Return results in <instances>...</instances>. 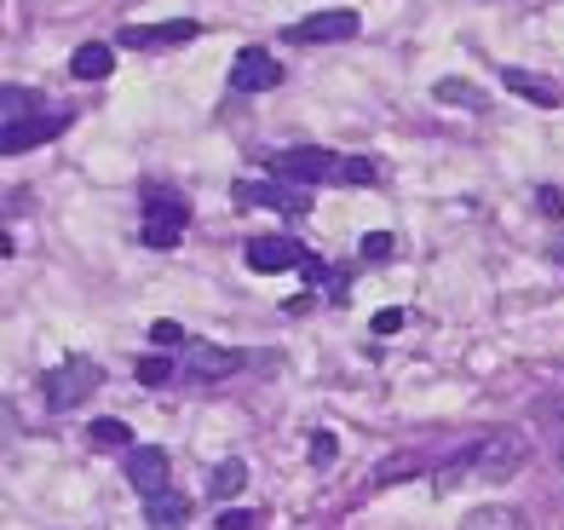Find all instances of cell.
<instances>
[{
  "label": "cell",
  "mask_w": 564,
  "mask_h": 530,
  "mask_svg": "<svg viewBox=\"0 0 564 530\" xmlns=\"http://www.w3.org/2000/svg\"><path fill=\"white\" fill-rule=\"evenodd\" d=\"M271 180L282 185H351V156H340V150H317V144H294V150H276V156H265Z\"/></svg>",
  "instance_id": "cell-1"
},
{
  "label": "cell",
  "mask_w": 564,
  "mask_h": 530,
  "mask_svg": "<svg viewBox=\"0 0 564 530\" xmlns=\"http://www.w3.org/2000/svg\"><path fill=\"white\" fill-rule=\"evenodd\" d=\"M191 231V208H185V196L167 191V185H150L144 191V225H139V237L144 248H178Z\"/></svg>",
  "instance_id": "cell-2"
},
{
  "label": "cell",
  "mask_w": 564,
  "mask_h": 530,
  "mask_svg": "<svg viewBox=\"0 0 564 530\" xmlns=\"http://www.w3.org/2000/svg\"><path fill=\"white\" fill-rule=\"evenodd\" d=\"M98 387H105V369H98L93 358H82V351H75V358H64V364L41 381V392H46V403H53V410H75V403H87Z\"/></svg>",
  "instance_id": "cell-3"
},
{
  "label": "cell",
  "mask_w": 564,
  "mask_h": 530,
  "mask_svg": "<svg viewBox=\"0 0 564 530\" xmlns=\"http://www.w3.org/2000/svg\"><path fill=\"white\" fill-rule=\"evenodd\" d=\"M230 202L237 208H271V214H312V196H305V185H282V180H237L230 185Z\"/></svg>",
  "instance_id": "cell-4"
},
{
  "label": "cell",
  "mask_w": 564,
  "mask_h": 530,
  "mask_svg": "<svg viewBox=\"0 0 564 530\" xmlns=\"http://www.w3.org/2000/svg\"><path fill=\"white\" fill-rule=\"evenodd\" d=\"M242 260L260 271V277H276V271H305V260H312V248H305L300 237H248Z\"/></svg>",
  "instance_id": "cell-5"
},
{
  "label": "cell",
  "mask_w": 564,
  "mask_h": 530,
  "mask_svg": "<svg viewBox=\"0 0 564 530\" xmlns=\"http://www.w3.org/2000/svg\"><path fill=\"white\" fill-rule=\"evenodd\" d=\"M530 462V439L524 433H484L478 439V473L484 478H512Z\"/></svg>",
  "instance_id": "cell-6"
},
{
  "label": "cell",
  "mask_w": 564,
  "mask_h": 530,
  "mask_svg": "<svg viewBox=\"0 0 564 530\" xmlns=\"http://www.w3.org/2000/svg\"><path fill=\"white\" fill-rule=\"evenodd\" d=\"M69 116L75 110H41V116H30V121H18V128H0V150H7V156H23V150H35V144H46L53 133H64L69 128Z\"/></svg>",
  "instance_id": "cell-7"
},
{
  "label": "cell",
  "mask_w": 564,
  "mask_h": 530,
  "mask_svg": "<svg viewBox=\"0 0 564 530\" xmlns=\"http://www.w3.org/2000/svg\"><path fill=\"white\" fill-rule=\"evenodd\" d=\"M121 467H127V485H133L139 496H156V490H167V473H173L167 450H156V444H133V450L121 456Z\"/></svg>",
  "instance_id": "cell-8"
},
{
  "label": "cell",
  "mask_w": 564,
  "mask_h": 530,
  "mask_svg": "<svg viewBox=\"0 0 564 530\" xmlns=\"http://www.w3.org/2000/svg\"><path fill=\"white\" fill-rule=\"evenodd\" d=\"M202 35L196 18H167V23H133V30H121V46H133V53H162V46H185Z\"/></svg>",
  "instance_id": "cell-9"
},
{
  "label": "cell",
  "mask_w": 564,
  "mask_h": 530,
  "mask_svg": "<svg viewBox=\"0 0 564 530\" xmlns=\"http://www.w3.org/2000/svg\"><path fill=\"white\" fill-rule=\"evenodd\" d=\"M242 369L237 346H214V340H191L185 346V381H225V375Z\"/></svg>",
  "instance_id": "cell-10"
},
{
  "label": "cell",
  "mask_w": 564,
  "mask_h": 530,
  "mask_svg": "<svg viewBox=\"0 0 564 530\" xmlns=\"http://www.w3.org/2000/svg\"><path fill=\"white\" fill-rule=\"evenodd\" d=\"M230 87L237 93H271V87H282V64L265 46H242L237 64H230Z\"/></svg>",
  "instance_id": "cell-11"
},
{
  "label": "cell",
  "mask_w": 564,
  "mask_h": 530,
  "mask_svg": "<svg viewBox=\"0 0 564 530\" xmlns=\"http://www.w3.org/2000/svg\"><path fill=\"white\" fill-rule=\"evenodd\" d=\"M351 35H357V12H312V18L289 23V41H300V46H317V41H351Z\"/></svg>",
  "instance_id": "cell-12"
},
{
  "label": "cell",
  "mask_w": 564,
  "mask_h": 530,
  "mask_svg": "<svg viewBox=\"0 0 564 530\" xmlns=\"http://www.w3.org/2000/svg\"><path fill=\"white\" fill-rule=\"evenodd\" d=\"M432 467H438V456H426V450H398V456L375 462L369 485L375 490H392V485H403V478H432Z\"/></svg>",
  "instance_id": "cell-13"
},
{
  "label": "cell",
  "mask_w": 564,
  "mask_h": 530,
  "mask_svg": "<svg viewBox=\"0 0 564 530\" xmlns=\"http://www.w3.org/2000/svg\"><path fill=\"white\" fill-rule=\"evenodd\" d=\"M501 87L507 93H519V98H530V105H542V110H558L564 105V87L558 82H547V75H535V69H501Z\"/></svg>",
  "instance_id": "cell-14"
},
{
  "label": "cell",
  "mask_w": 564,
  "mask_h": 530,
  "mask_svg": "<svg viewBox=\"0 0 564 530\" xmlns=\"http://www.w3.org/2000/svg\"><path fill=\"white\" fill-rule=\"evenodd\" d=\"M467 473H478V439H460L455 450H444L438 467H432V490H455Z\"/></svg>",
  "instance_id": "cell-15"
},
{
  "label": "cell",
  "mask_w": 564,
  "mask_h": 530,
  "mask_svg": "<svg viewBox=\"0 0 564 530\" xmlns=\"http://www.w3.org/2000/svg\"><path fill=\"white\" fill-rule=\"evenodd\" d=\"M144 519H150V530H178L191 519V496L185 490H156V496H144Z\"/></svg>",
  "instance_id": "cell-16"
},
{
  "label": "cell",
  "mask_w": 564,
  "mask_h": 530,
  "mask_svg": "<svg viewBox=\"0 0 564 530\" xmlns=\"http://www.w3.org/2000/svg\"><path fill=\"white\" fill-rule=\"evenodd\" d=\"M110 69H116V46H105V41H82L69 53V75H75V82H105Z\"/></svg>",
  "instance_id": "cell-17"
},
{
  "label": "cell",
  "mask_w": 564,
  "mask_h": 530,
  "mask_svg": "<svg viewBox=\"0 0 564 530\" xmlns=\"http://www.w3.org/2000/svg\"><path fill=\"white\" fill-rule=\"evenodd\" d=\"M460 530H530L524 508H507V501H490V508H473L460 519Z\"/></svg>",
  "instance_id": "cell-18"
},
{
  "label": "cell",
  "mask_w": 564,
  "mask_h": 530,
  "mask_svg": "<svg viewBox=\"0 0 564 530\" xmlns=\"http://www.w3.org/2000/svg\"><path fill=\"white\" fill-rule=\"evenodd\" d=\"M432 98H444V105H460V110H490V98H484V87L460 82V75H444V82L432 87Z\"/></svg>",
  "instance_id": "cell-19"
},
{
  "label": "cell",
  "mask_w": 564,
  "mask_h": 530,
  "mask_svg": "<svg viewBox=\"0 0 564 530\" xmlns=\"http://www.w3.org/2000/svg\"><path fill=\"white\" fill-rule=\"evenodd\" d=\"M242 485H248V462H242V456H225V462L208 473V496H219V501H230Z\"/></svg>",
  "instance_id": "cell-20"
},
{
  "label": "cell",
  "mask_w": 564,
  "mask_h": 530,
  "mask_svg": "<svg viewBox=\"0 0 564 530\" xmlns=\"http://www.w3.org/2000/svg\"><path fill=\"white\" fill-rule=\"evenodd\" d=\"M46 105L30 93V87H7L0 93V116H7V128H18V121H30V116H41Z\"/></svg>",
  "instance_id": "cell-21"
},
{
  "label": "cell",
  "mask_w": 564,
  "mask_h": 530,
  "mask_svg": "<svg viewBox=\"0 0 564 530\" xmlns=\"http://www.w3.org/2000/svg\"><path fill=\"white\" fill-rule=\"evenodd\" d=\"M305 277H312V289H323L328 300H335V306H346V271H335L328 260H305Z\"/></svg>",
  "instance_id": "cell-22"
},
{
  "label": "cell",
  "mask_w": 564,
  "mask_h": 530,
  "mask_svg": "<svg viewBox=\"0 0 564 530\" xmlns=\"http://www.w3.org/2000/svg\"><path fill=\"white\" fill-rule=\"evenodd\" d=\"M87 439H93V450H121L127 456V450H133V426L127 421H93Z\"/></svg>",
  "instance_id": "cell-23"
},
{
  "label": "cell",
  "mask_w": 564,
  "mask_h": 530,
  "mask_svg": "<svg viewBox=\"0 0 564 530\" xmlns=\"http://www.w3.org/2000/svg\"><path fill=\"white\" fill-rule=\"evenodd\" d=\"M133 375H139V387H162V381H173V364L150 351V358H139V364H133Z\"/></svg>",
  "instance_id": "cell-24"
},
{
  "label": "cell",
  "mask_w": 564,
  "mask_h": 530,
  "mask_svg": "<svg viewBox=\"0 0 564 530\" xmlns=\"http://www.w3.org/2000/svg\"><path fill=\"white\" fill-rule=\"evenodd\" d=\"M305 456H312V467H328V462L340 456V444H335V433H323V426H317V433H312V450H305Z\"/></svg>",
  "instance_id": "cell-25"
},
{
  "label": "cell",
  "mask_w": 564,
  "mask_h": 530,
  "mask_svg": "<svg viewBox=\"0 0 564 530\" xmlns=\"http://www.w3.org/2000/svg\"><path fill=\"white\" fill-rule=\"evenodd\" d=\"M357 248H364V260H392V248H398V237H392V231H369V237L357 242Z\"/></svg>",
  "instance_id": "cell-26"
},
{
  "label": "cell",
  "mask_w": 564,
  "mask_h": 530,
  "mask_svg": "<svg viewBox=\"0 0 564 530\" xmlns=\"http://www.w3.org/2000/svg\"><path fill=\"white\" fill-rule=\"evenodd\" d=\"M150 340H156V346H191V340H185V329H178L173 317H162V323H150Z\"/></svg>",
  "instance_id": "cell-27"
},
{
  "label": "cell",
  "mask_w": 564,
  "mask_h": 530,
  "mask_svg": "<svg viewBox=\"0 0 564 530\" xmlns=\"http://www.w3.org/2000/svg\"><path fill=\"white\" fill-rule=\"evenodd\" d=\"M403 323H409V312H398V306H392V312H375V323H369V329H375V340H380V335H398Z\"/></svg>",
  "instance_id": "cell-28"
},
{
  "label": "cell",
  "mask_w": 564,
  "mask_h": 530,
  "mask_svg": "<svg viewBox=\"0 0 564 530\" xmlns=\"http://www.w3.org/2000/svg\"><path fill=\"white\" fill-rule=\"evenodd\" d=\"M214 530H260V513H248V508L242 513H219Z\"/></svg>",
  "instance_id": "cell-29"
},
{
  "label": "cell",
  "mask_w": 564,
  "mask_h": 530,
  "mask_svg": "<svg viewBox=\"0 0 564 530\" xmlns=\"http://www.w3.org/2000/svg\"><path fill=\"white\" fill-rule=\"evenodd\" d=\"M535 202H542V214H547V219H564V196H558L553 185H542V191H535Z\"/></svg>",
  "instance_id": "cell-30"
},
{
  "label": "cell",
  "mask_w": 564,
  "mask_h": 530,
  "mask_svg": "<svg viewBox=\"0 0 564 530\" xmlns=\"http://www.w3.org/2000/svg\"><path fill=\"white\" fill-rule=\"evenodd\" d=\"M558 462H564V433H558Z\"/></svg>",
  "instance_id": "cell-31"
},
{
  "label": "cell",
  "mask_w": 564,
  "mask_h": 530,
  "mask_svg": "<svg viewBox=\"0 0 564 530\" xmlns=\"http://www.w3.org/2000/svg\"><path fill=\"white\" fill-rule=\"evenodd\" d=\"M553 260H558V266H564V248H558V255H553Z\"/></svg>",
  "instance_id": "cell-32"
}]
</instances>
